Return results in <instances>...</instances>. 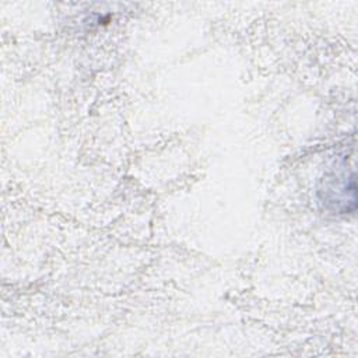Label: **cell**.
Instances as JSON below:
<instances>
[{
  "instance_id": "1",
  "label": "cell",
  "mask_w": 358,
  "mask_h": 358,
  "mask_svg": "<svg viewBox=\"0 0 358 358\" xmlns=\"http://www.w3.org/2000/svg\"><path fill=\"white\" fill-rule=\"evenodd\" d=\"M323 186L317 190L319 200L334 214H347L355 210V175L344 171L331 172L322 180Z\"/></svg>"
}]
</instances>
